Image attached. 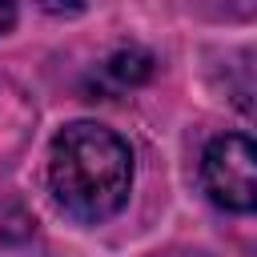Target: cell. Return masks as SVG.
Wrapping results in <instances>:
<instances>
[{"label":"cell","mask_w":257,"mask_h":257,"mask_svg":"<svg viewBox=\"0 0 257 257\" xmlns=\"http://www.w3.org/2000/svg\"><path fill=\"white\" fill-rule=\"evenodd\" d=\"M48 189L68 217L84 225L108 221L128 201L133 149L96 120H72L52 137Z\"/></svg>","instance_id":"1"},{"label":"cell","mask_w":257,"mask_h":257,"mask_svg":"<svg viewBox=\"0 0 257 257\" xmlns=\"http://www.w3.org/2000/svg\"><path fill=\"white\" fill-rule=\"evenodd\" d=\"M201 185L213 205L229 213H249L257 205V149L245 133H225L209 141L201 157Z\"/></svg>","instance_id":"2"},{"label":"cell","mask_w":257,"mask_h":257,"mask_svg":"<svg viewBox=\"0 0 257 257\" xmlns=\"http://www.w3.org/2000/svg\"><path fill=\"white\" fill-rule=\"evenodd\" d=\"M104 72H108L116 84H141V80H149V72H153V56L141 52V48H120V52L108 56Z\"/></svg>","instance_id":"3"},{"label":"cell","mask_w":257,"mask_h":257,"mask_svg":"<svg viewBox=\"0 0 257 257\" xmlns=\"http://www.w3.org/2000/svg\"><path fill=\"white\" fill-rule=\"evenodd\" d=\"M12 24H16V8L12 4H0V32H8Z\"/></svg>","instance_id":"4"}]
</instances>
